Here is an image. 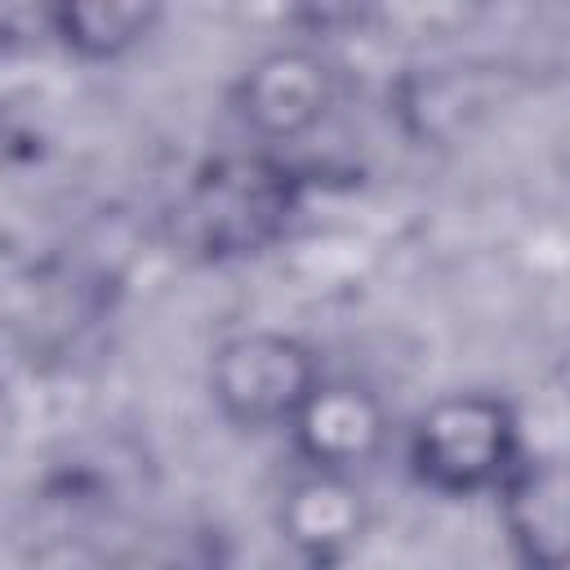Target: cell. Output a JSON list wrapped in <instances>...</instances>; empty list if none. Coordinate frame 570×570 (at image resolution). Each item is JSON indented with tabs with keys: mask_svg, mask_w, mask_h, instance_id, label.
I'll list each match as a JSON object with an SVG mask.
<instances>
[{
	"mask_svg": "<svg viewBox=\"0 0 570 570\" xmlns=\"http://www.w3.org/2000/svg\"><path fill=\"white\" fill-rule=\"evenodd\" d=\"M303 209V174L272 156H218L178 191L165 227L169 240L200 263H236L272 249Z\"/></svg>",
	"mask_w": 570,
	"mask_h": 570,
	"instance_id": "1",
	"label": "cell"
},
{
	"mask_svg": "<svg viewBox=\"0 0 570 570\" xmlns=\"http://www.w3.org/2000/svg\"><path fill=\"white\" fill-rule=\"evenodd\" d=\"M525 454L530 445L512 401L481 387L436 396L428 410H419L405 436L410 476L445 499H494Z\"/></svg>",
	"mask_w": 570,
	"mask_h": 570,
	"instance_id": "2",
	"label": "cell"
},
{
	"mask_svg": "<svg viewBox=\"0 0 570 570\" xmlns=\"http://www.w3.org/2000/svg\"><path fill=\"white\" fill-rule=\"evenodd\" d=\"M321 379L316 352L285 330L227 334L205 370L214 410L240 432H285Z\"/></svg>",
	"mask_w": 570,
	"mask_h": 570,
	"instance_id": "3",
	"label": "cell"
},
{
	"mask_svg": "<svg viewBox=\"0 0 570 570\" xmlns=\"http://www.w3.org/2000/svg\"><path fill=\"white\" fill-rule=\"evenodd\" d=\"M343 71L338 62L303 40L272 45L254 53L232 85V116L263 147H285L325 125L338 107Z\"/></svg>",
	"mask_w": 570,
	"mask_h": 570,
	"instance_id": "4",
	"label": "cell"
},
{
	"mask_svg": "<svg viewBox=\"0 0 570 570\" xmlns=\"http://www.w3.org/2000/svg\"><path fill=\"white\" fill-rule=\"evenodd\" d=\"M285 432L298 454V468L361 476L387 450L392 419L379 392H370L365 383L325 374Z\"/></svg>",
	"mask_w": 570,
	"mask_h": 570,
	"instance_id": "5",
	"label": "cell"
},
{
	"mask_svg": "<svg viewBox=\"0 0 570 570\" xmlns=\"http://www.w3.org/2000/svg\"><path fill=\"white\" fill-rule=\"evenodd\" d=\"M276 530L303 570H338L370 530L361 476L298 468L276 499Z\"/></svg>",
	"mask_w": 570,
	"mask_h": 570,
	"instance_id": "6",
	"label": "cell"
},
{
	"mask_svg": "<svg viewBox=\"0 0 570 570\" xmlns=\"http://www.w3.org/2000/svg\"><path fill=\"white\" fill-rule=\"evenodd\" d=\"M499 525L517 566H543L570 557V459L525 454V463L494 494Z\"/></svg>",
	"mask_w": 570,
	"mask_h": 570,
	"instance_id": "7",
	"label": "cell"
},
{
	"mask_svg": "<svg viewBox=\"0 0 570 570\" xmlns=\"http://www.w3.org/2000/svg\"><path fill=\"white\" fill-rule=\"evenodd\" d=\"M160 22L151 0H62L45 9V31L80 62H116Z\"/></svg>",
	"mask_w": 570,
	"mask_h": 570,
	"instance_id": "8",
	"label": "cell"
},
{
	"mask_svg": "<svg viewBox=\"0 0 570 570\" xmlns=\"http://www.w3.org/2000/svg\"><path fill=\"white\" fill-rule=\"evenodd\" d=\"M116 570H232L227 534L209 521H165L138 534Z\"/></svg>",
	"mask_w": 570,
	"mask_h": 570,
	"instance_id": "9",
	"label": "cell"
},
{
	"mask_svg": "<svg viewBox=\"0 0 570 570\" xmlns=\"http://www.w3.org/2000/svg\"><path fill=\"white\" fill-rule=\"evenodd\" d=\"M557 365H561V387H566V396H570V347L561 352V361H557Z\"/></svg>",
	"mask_w": 570,
	"mask_h": 570,
	"instance_id": "10",
	"label": "cell"
},
{
	"mask_svg": "<svg viewBox=\"0 0 570 570\" xmlns=\"http://www.w3.org/2000/svg\"><path fill=\"white\" fill-rule=\"evenodd\" d=\"M517 570H570V557L566 561H543V566H517Z\"/></svg>",
	"mask_w": 570,
	"mask_h": 570,
	"instance_id": "11",
	"label": "cell"
}]
</instances>
